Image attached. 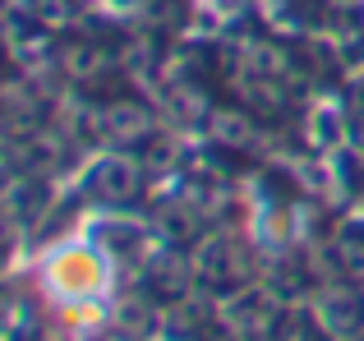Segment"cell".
<instances>
[{
    "label": "cell",
    "mask_w": 364,
    "mask_h": 341,
    "mask_svg": "<svg viewBox=\"0 0 364 341\" xmlns=\"http://www.w3.org/2000/svg\"><path fill=\"white\" fill-rule=\"evenodd\" d=\"M33 281L70 328H92L116 296V259L92 235H65L37 259Z\"/></svg>",
    "instance_id": "1"
}]
</instances>
